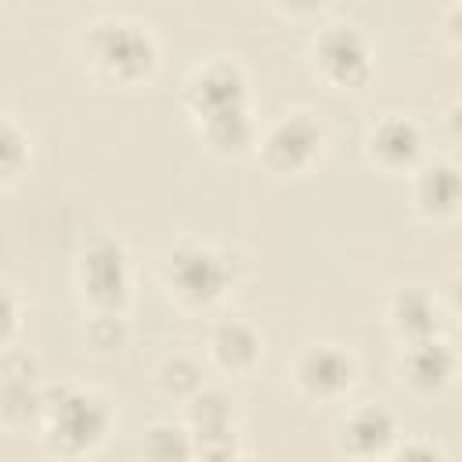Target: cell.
<instances>
[{
    "label": "cell",
    "mask_w": 462,
    "mask_h": 462,
    "mask_svg": "<svg viewBox=\"0 0 462 462\" xmlns=\"http://www.w3.org/2000/svg\"><path fill=\"white\" fill-rule=\"evenodd\" d=\"M170 278H173L177 292L195 303H213L227 285V271H224L220 256L209 249H180L173 256Z\"/></svg>",
    "instance_id": "cell-1"
},
{
    "label": "cell",
    "mask_w": 462,
    "mask_h": 462,
    "mask_svg": "<svg viewBox=\"0 0 462 462\" xmlns=\"http://www.w3.org/2000/svg\"><path fill=\"white\" fill-rule=\"evenodd\" d=\"M296 379L310 397H339L350 383H354V361L350 354H343L339 346H310L300 365H296Z\"/></svg>",
    "instance_id": "cell-2"
},
{
    "label": "cell",
    "mask_w": 462,
    "mask_h": 462,
    "mask_svg": "<svg viewBox=\"0 0 462 462\" xmlns=\"http://www.w3.org/2000/svg\"><path fill=\"white\" fill-rule=\"evenodd\" d=\"M318 141H321V134H318V126L307 116H289V119H282L267 134L263 155H267V162L274 170H285L289 173V170H300V166H307L314 159Z\"/></svg>",
    "instance_id": "cell-3"
},
{
    "label": "cell",
    "mask_w": 462,
    "mask_h": 462,
    "mask_svg": "<svg viewBox=\"0 0 462 462\" xmlns=\"http://www.w3.org/2000/svg\"><path fill=\"white\" fill-rule=\"evenodd\" d=\"M105 430V408L94 401V397H65L58 408H54V422H51V433L58 437L61 448L69 451H79V448H90Z\"/></svg>",
    "instance_id": "cell-4"
},
{
    "label": "cell",
    "mask_w": 462,
    "mask_h": 462,
    "mask_svg": "<svg viewBox=\"0 0 462 462\" xmlns=\"http://www.w3.org/2000/svg\"><path fill=\"white\" fill-rule=\"evenodd\" d=\"M97 61L108 65L116 76H137L144 72V65H152V43L130 25H112L97 32Z\"/></svg>",
    "instance_id": "cell-5"
},
{
    "label": "cell",
    "mask_w": 462,
    "mask_h": 462,
    "mask_svg": "<svg viewBox=\"0 0 462 462\" xmlns=\"http://www.w3.org/2000/svg\"><path fill=\"white\" fill-rule=\"evenodd\" d=\"M318 54H321L325 72H328L336 83H346V87H350V83H361L365 72H368V51H365V43H361V36H357L354 29H336V32H328V36L321 40Z\"/></svg>",
    "instance_id": "cell-6"
},
{
    "label": "cell",
    "mask_w": 462,
    "mask_h": 462,
    "mask_svg": "<svg viewBox=\"0 0 462 462\" xmlns=\"http://www.w3.org/2000/svg\"><path fill=\"white\" fill-rule=\"evenodd\" d=\"M83 278L87 289L97 303H119L126 292V260L116 245H94L83 260Z\"/></svg>",
    "instance_id": "cell-7"
},
{
    "label": "cell",
    "mask_w": 462,
    "mask_h": 462,
    "mask_svg": "<svg viewBox=\"0 0 462 462\" xmlns=\"http://www.w3.org/2000/svg\"><path fill=\"white\" fill-rule=\"evenodd\" d=\"M419 148H422V137H419V126L411 119H401V116H386L375 130H372V155L383 162V166H411L419 159Z\"/></svg>",
    "instance_id": "cell-8"
},
{
    "label": "cell",
    "mask_w": 462,
    "mask_h": 462,
    "mask_svg": "<svg viewBox=\"0 0 462 462\" xmlns=\"http://www.w3.org/2000/svg\"><path fill=\"white\" fill-rule=\"evenodd\" d=\"M451 375H455V354L448 343L430 336L408 346V379L419 390H440L451 383Z\"/></svg>",
    "instance_id": "cell-9"
},
{
    "label": "cell",
    "mask_w": 462,
    "mask_h": 462,
    "mask_svg": "<svg viewBox=\"0 0 462 462\" xmlns=\"http://www.w3.org/2000/svg\"><path fill=\"white\" fill-rule=\"evenodd\" d=\"M415 199L430 217H451L458 209V173L451 162H433L415 184Z\"/></svg>",
    "instance_id": "cell-10"
},
{
    "label": "cell",
    "mask_w": 462,
    "mask_h": 462,
    "mask_svg": "<svg viewBox=\"0 0 462 462\" xmlns=\"http://www.w3.org/2000/svg\"><path fill=\"white\" fill-rule=\"evenodd\" d=\"M213 354L224 368H249L260 357V336L253 325H245L238 318L220 321L213 332Z\"/></svg>",
    "instance_id": "cell-11"
},
{
    "label": "cell",
    "mask_w": 462,
    "mask_h": 462,
    "mask_svg": "<svg viewBox=\"0 0 462 462\" xmlns=\"http://www.w3.org/2000/svg\"><path fill=\"white\" fill-rule=\"evenodd\" d=\"M393 325L408 336V343L430 339L437 332V303L419 289H404L393 296Z\"/></svg>",
    "instance_id": "cell-12"
},
{
    "label": "cell",
    "mask_w": 462,
    "mask_h": 462,
    "mask_svg": "<svg viewBox=\"0 0 462 462\" xmlns=\"http://www.w3.org/2000/svg\"><path fill=\"white\" fill-rule=\"evenodd\" d=\"M343 433H346L350 451H357V455H379L393 440V419L383 408H361V411H354L346 419Z\"/></svg>",
    "instance_id": "cell-13"
},
{
    "label": "cell",
    "mask_w": 462,
    "mask_h": 462,
    "mask_svg": "<svg viewBox=\"0 0 462 462\" xmlns=\"http://www.w3.org/2000/svg\"><path fill=\"white\" fill-rule=\"evenodd\" d=\"M144 444H148L152 462H184L191 455V440L177 426H152Z\"/></svg>",
    "instance_id": "cell-14"
},
{
    "label": "cell",
    "mask_w": 462,
    "mask_h": 462,
    "mask_svg": "<svg viewBox=\"0 0 462 462\" xmlns=\"http://www.w3.org/2000/svg\"><path fill=\"white\" fill-rule=\"evenodd\" d=\"M22 159H25V141H22V134H18L11 123L0 119V177H11V173L22 166Z\"/></svg>",
    "instance_id": "cell-15"
},
{
    "label": "cell",
    "mask_w": 462,
    "mask_h": 462,
    "mask_svg": "<svg viewBox=\"0 0 462 462\" xmlns=\"http://www.w3.org/2000/svg\"><path fill=\"white\" fill-rule=\"evenodd\" d=\"M397 462H444V458H440V451L430 448V444H408V448H401Z\"/></svg>",
    "instance_id": "cell-16"
},
{
    "label": "cell",
    "mask_w": 462,
    "mask_h": 462,
    "mask_svg": "<svg viewBox=\"0 0 462 462\" xmlns=\"http://www.w3.org/2000/svg\"><path fill=\"white\" fill-rule=\"evenodd\" d=\"M14 318H18V310H14V300L7 296V289L0 285V339L14 328Z\"/></svg>",
    "instance_id": "cell-17"
}]
</instances>
